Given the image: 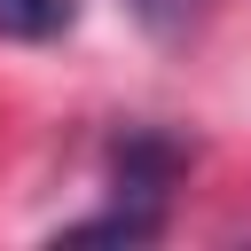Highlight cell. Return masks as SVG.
Wrapping results in <instances>:
<instances>
[{
    "mask_svg": "<svg viewBox=\"0 0 251 251\" xmlns=\"http://www.w3.org/2000/svg\"><path fill=\"white\" fill-rule=\"evenodd\" d=\"M165 227V212H149V204H118V212H94V220H71L55 243H149Z\"/></svg>",
    "mask_w": 251,
    "mask_h": 251,
    "instance_id": "cell-2",
    "label": "cell"
},
{
    "mask_svg": "<svg viewBox=\"0 0 251 251\" xmlns=\"http://www.w3.org/2000/svg\"><path fill=\"white\" fill-rule=\"evenodd\" d=\"M188 173V149L173 141V133H126L118 149H110V196L118 204H149V212H165V188Z\"/></svg>",
    "mask_w": 251,
    "mask_h": 251,
    "instance_id": "cell-1",
    "label": "cell"
},
{
    "mask_svg": "<svg viewBox=\"0 0 251 251\" xmlns=\"http://www.w3.org/2000/svg\"><path fill=\"white\" fill-rule=\"evenodd\" d=\"M133 16H141V31H157V39H180L188 24H204V8L212 0H126Z\"/></svg>",
    "mask_w": 251,
    "mask_h": 251,
    "instance_id": "cell-4",
    "label": "cell"
},
{
    "mask_svg": "<svg viewBox=\"0 0 251 251\" xmlns=\"http://www.w3.org/2000/svg\"><path fill=\"white\" fill-rule=\"evenodd\" d=\"M71 16H78V0H0V39L39 47V39L71 31Z\"/></svg>",
    "mask_w": 251,
    "mask_h": 251,
    "instance_id": "cell-3",
    "label": "cell"
}]
</instances>
